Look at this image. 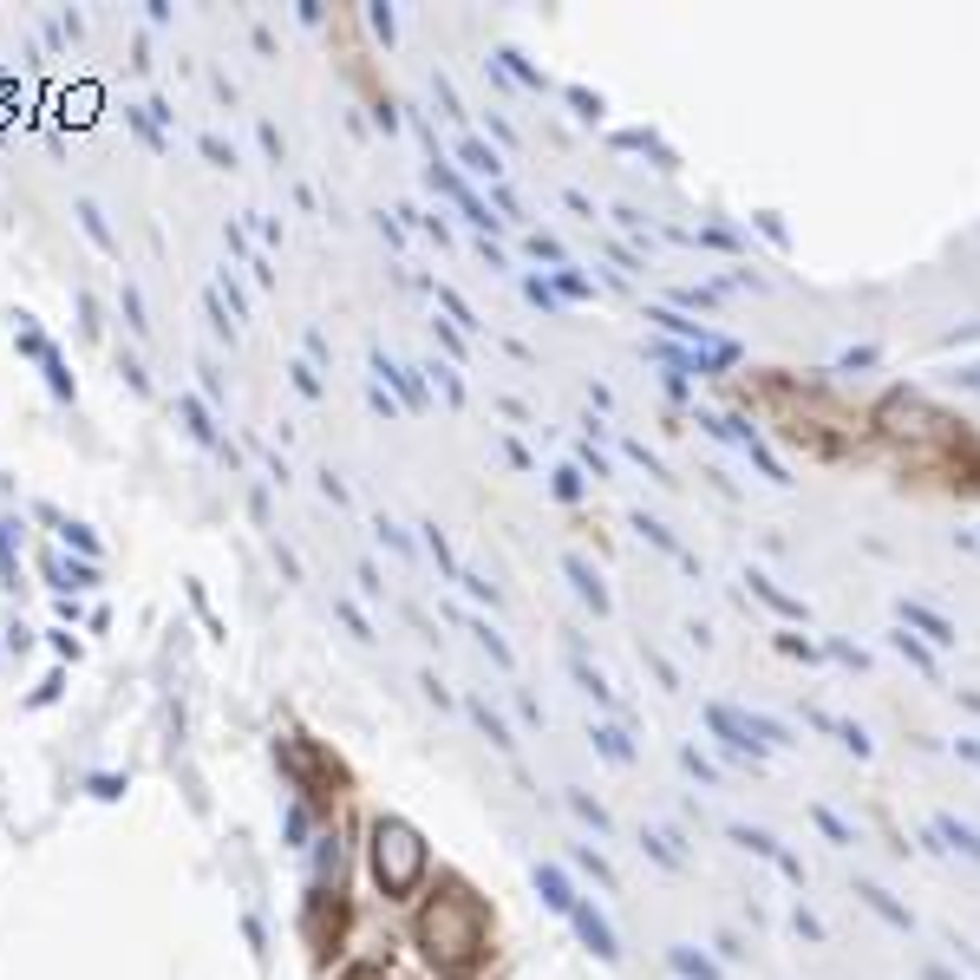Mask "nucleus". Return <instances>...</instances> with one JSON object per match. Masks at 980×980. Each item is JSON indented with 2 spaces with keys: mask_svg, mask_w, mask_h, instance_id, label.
<instances>
[{
  "mask_svg": "<svg viewBox=\"0 0 980 980\" xmlns=\"http://www.w3.org/2000/svg\"><path fill=\"white\" fill-rule=\"evenodd\" d=\"M595 746H602V752H608V759H628V739H621V733H615V726H602V733H595Z\"/></svg>",
  "mask_w": 980,
  "mask_h": 980,
  "instance_id": "obj_15",
  "label": "nucleus"
},
{
  "mask_svg": "<svg viewBox=\"0 0 980 980\" xmlns=\"http://www.w3.org/2000/svg\"><path fill=\"white\" fill-rule=\"evenodd\" d=\"M340 980H392V975H386V968H373V961H353Z\"/></svg>",
  "mask_w": 980,
  "mask_h": 980,
  "instance_id": "obj_19",
  "label": "nucleus"
},
{
  "mask_svg": "<svg viewBox=\"0 0 980 980\" xmlns=\"http://www.w3.org/2000/svg\"><path fill=\"white\" fill-rule=\"evenodd\" d=\"M562 569H569V582H576V595H582V602H589L595 615H608V589L595 582V569H589L582 556H562Z\"/></svg>",
  "mask_w": 980,
  "mask_h": 980,
  "instance_id": "obj_8",
  "label": "nucleus"
},
{
  "mask_svg": "<svg viewBox=\"0 0 980 980\" xmlns=\"http://www.w3.org/2000/svg\"><path fill=\"white\" fill-rule=\"evenodd\" d=\"M425 870H432L425 837H419L406 818H379V824H373V883H379L386 896H412V890L425 883Z\"/></svg>",
  "mask_w": 980,
  "mask_h": 980,
  "instance_id": "obj_3",
  "label": "nucleus"
},
{
  "mask_svg": "<svg viewBox=\"0 0 980 980\" xmlns=\"http://www.w3.org/2000/svg\"><path fill=\"white\" fill-rule=\"evenodd\" d=\"M464 157H471V170H497V157H491L484 144H464Z\"/></svg>",
  "mask_w": 980,
  "mask_h": 980,
  "instance_id": "obj_20",
  "label": "nucleus"
},
{
  "mask_svg": "<svg viewBox=\"0 0 980 980\" xmlns=\"http://www.w3.org/2000/svg\"><path fill=\"white\" fill-rule=\"evenodd\" d=\"M961 759H975L980 765V739H961Z\"/></svg>",
  "mask_w": 980,
  "mask_h": 980,
  "instance_id": "obj_22",
  "label": "nucleus"
},
{
  "mask_svg": "<svg viewBox=\"0 0 980 980\" xmlns=\"http://www.w3.org/2000/svg\"><path fill=\"white\" fill-rule=\"evenodd\" d=\"M275 759H281V772L301 785V798H307L320 818H334V811H340V798H347V765H340L320 739H307V733H281Z\"/></svg>",
  "mask_w": 980,
  "mask_h": 980,
  "instance_id": "obj_2",
  "label": "nucleus"
},
{
  "mask_svg": "<svg viewBox=\"0 0 980 980\" xmlns=\"http://www.w3.org/2000/svg\"><path fill=\"white\" fill-rule=\"evenodd\" d=\"M576 680H582V687H589V693H595V700H608V680H602V674H589V667H582V661H576Z\"/></svg>",
  "mask_w": 980,
  "mask_h": 980,
  "instance_id": "obj_18",
  "label": "nucleus"
},
{
  "mask_svg": "<svg viewBox=\"0 0 980 980\" xmlns=\"http://www.w3.org/2000/svg\"><path fill=\"white\" fill-rule=\"evenodd\" d=\"M903 628L929 634L935 648H955V641H961V634H955V621H948V615H935V608H922V602H903Z\"/></svg>",
  "mask_w": 980,
  "mask_h": 980,
  "instance_id": "obj_7",
  "label": "nucleus"
},
{
  "mask_svg": "<svg viewBox=\"0 0 980 980\" xmlns=\"http://www.w3.org/2000/svg\"><path fill=\"white\" fill-rule=\"evenodd\" d=\"M347 929H353L347 896H340V890H314V896H307V916H301V935H307L314 961H334V955L347 948Z\"/></svg>",
  "mask_w": 980,
  "mask_h": 980,
  "instance_id": "obj_4",
  "label": "nucleus"
},
{
  "mask_svg": "<svg viewBox=\"0 0 980 980\" xmlns=\"http://www.w3.org/2000/svg\"><path fill=\"white\" fill-rule=\"evenodd\" d=\"M674 961H680V968H687V975H693V980H713V968H706V961H700V955H693V948H680V955H674Z\"/></svg>",
  "mask_w": 980,
  "mask_h": 980,
  "instance_id": "obj_17",
  "label": "nucleus"
},
{
  "mask_svg": "<svg viewBox=\"0 0 980 980\" xmlns=\"http://www.w3.org/2000/svg\"><path fill=\"white\" fill-rule=\"evenodd\" d=\"M929 980H948V975H942V968H929Z\"/></svg>",
  "mask_w": 980,
  "mask_h": 980,
  "instance_id": "obj_23",
  "label": "nucleus"
},
{
  "mask_svg": "<svg viewBox=\"0 0 980 980\" xmlns=\"http://www.w3.org/2000/svg\"><path fill=\"white\" fill-rule=\"evenodd\" d=\"M942 837H948L955 850H968V857H975V863H980V831H968V824H955V818H942Z\"/></svg>",
  "mask_w": 980,
  "mask_h": 980,
  "instance_id": "obj_11",
  "label": "nucleus"
},
{
  "mask_svg": "<svg viewBox=\"0 0 980 980\" xmlns=\"http://www.w3.org/2000/svg\"><path fill=\"white\" fill-rule=\"evenodd\" d=\"M556 497H582V477H576V471H556Z\"/></svg>",
  "mask_w": 980,
  "mask_h": 980,
  "instance_id": "obj_21",
  "label": "nucleus"
},
{
  "mask_svg": "<svg viewBox=\"0 0 980 980\" xmlns=\"http://www.w3.org/2000/svg\"><path fill=\"white\" fill-rule=\"evenodd\" d=\"M746 582H752V595H765V602H772V608H778V615H804V608H798V602H791V595H778V589H772V582H765V576H746Z\"/></svg>",
  "mask_w": 980,
  "mask_h": 980,
  "instance_id": "obj_13",
  "label": "nucleus"
},
{
  "mask_svg": "<svg viewBox=\"0 0 980 980\" xmlns=\"http://www.w3.org/2000/svg\"><path fill=\"white\" fill-rule=\"evenodd\" d=\"M857 896H870V909H883V916H890V922H909V916H903V909H896V903H890V896H883V890H870V883H863V890H857Z\"/></svg>",
  "mask_w": 980,
  "mask_h": 980,
  "instance_id": "obj_16",
  "label": "nucleus"
},
{
  "mask_svg": "<svg viewBox=\"0 0 980 980\" xmlns=\"http://www.w3.org/2000/svg\"><path fill=\"white\" fill-rule=\"evenodd\" d=\"M543 896H549L556 909H576V896H569V883H562L556 870H543Z\"/></svg>",
  "mask_w": 980,
  "mask_h": 980,
  "instance_id": "obj_14",
  "label": "nucleus"
},
{
  "mask_svg": "<svg viewBox=\"0 0 980 980\" xmlns=\"http://www.w3.org/2000/svg\"><path fill=\"white\" fill-rule=\"evenodd\" d=\"M648 320H654V327H661L667 340H687L693 353H726V347H733V340H719V334H713L706 320H687V314H674V307H654Z\"/></svg>",
  "mask_w": 980,
  "mask_h": 980,
  "instance_id": "obj_5",
  "label": "nucleus"
},
{
  "mask_svg": "<svg viewBox=\"0 0 980 980\" xmlns=\"http://www.w3.org/2000/svg\"><path fill=\"white\" fill-rule=\"evenodd\" d=\"M634 530H641V536H648V543H661V549H667V556H674V562H693V556H687V549H680V543H674V530H667V523H654V517H634Z\"/></svg>",
  "mask_w": 980,
  "mask_h": 980,
  "instance_id": "obj_10",
  "label": "nucleus"
},
{
  "mask_svg": "<svg viewBox=\"0 0 980 980\" xmlns=\"http://www.w3.org/2000/svg\"><path fill=\"white\" fill-rule=\"evenodd\" d=\"M896 654H903V661H909V667H922V674H935V654H929V648H922V641H909V628H903V634H896Z\"/></svg>",
  "mask_w": 980,
  "mask_h": 980,
  "instance_id": "obj_12",
  "label": "nucleus"
},
{
  "mask_svg": "<svg viewBox=\"0 0 980 980\" xmlns=\"http://www.w3.org/2000/svg\"><path fill=\"white\" fill-rule=\"evenodd\" d=\"M706 719H713V733L733 746V752H752V746H765V733H759V719H739L733 706H706Z\"/></svg>",
  "mask_w": 980,
  "mask_h": 980,
  "instance_id": "obj_6",
  "label": "nucleus"
},
{
  "mask_svg": "<svg viewBox=\"0 0 980 980\" xmlns=\"http://www.w3.org/2000/svg\"><path fill=\"white\" fill-rule=\"evenodd\" d=\"M412 942H419V955L438 975H451V980L477 975L491 961V909H484V896L471 883H458V876H438V890L412 916Z\"/></svg>",
  "mask_w": 980,
  "mask_h": 980,
  "instance_id": "obj_1",
  "label": "nucleus"
},
{
  "mask_svg": "<svg viewBox=\"0 0 980 980\" xmlns=\"http://www.w3.org/2000/svg\"><path fill=\"white\" fill-rule=\"evenodd\" d=\"M576 922H582V935H589V948H595L602 961H615V935H608V922H602V916H589V909H576Z\"/></svg>",
  "mask_w": 980,
  "mask_h": 980,
  "instance_id": "obj_9",
  "label": "nucleus"
}]
</instances>
